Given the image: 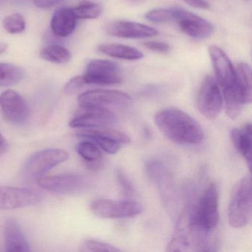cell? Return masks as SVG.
Returning <instances> with one entry per match:
<instances>
[{
    "label": "cell",
    "instance_id": "cell-1",
    "mask_svg": "<svg viewBox=\"0 0 252 252\" xmlns=\"http://www.w3.org/2000/svg\"><path fill=\"white\" fill-rule=\"evenodd\" d=\"M155 123L160 132L175 144L197 145L203 140V132L195 119L182 110L168 108L158 112Z\"/></svg>",
    "mask_w": 252,
    "mask_h": 252
},
{
    "label": "cell",
    "instance_id": "cell-2",
    "mask_svg": "<svg viewBox=\"0 0 252 252\" xmlns=\"http://www.w3.org/2000/svg\"><path fill=\"white\" fill-rule=\"evenodd\" d=\"M191 232L210 234L219 222V195L215 184H211L200 196L192 210L188 212Z\"/></svg>",
    "mask_w": 252,
    "mask_h": 252
},
{
    "label": "cell",
    "instance_id": "cell-3",
    "mask_svg": "<svg viewBox=\"0 0 252 252\" xmlns=\"http://www.w3.org/2000/svg\"><path fill=\"white\" fill-rule=\"evenodd\" d=\"M252 215V186L250 175L234 187L228 206V222L233 228L246 226Z\"/></svg>",
    "mask_w": 252,
    "mask_h": 252
},
{
    "label": "cell",
    "instance_id": "cell-4",
    "mask_svg": "<svg viewBox=\"0 0 252 252\" xmlns=\"http://www.w3.org/2000/svg\"><path fill=\"white\" fill-rule=\"evenodd\" d=\"M69 154L62 149H48L29 158L23 168V175L32 180H39L51 169L68 160Z\"/></svg>",
    "mask_w": 252,
    "mask_h": 252
},
{
    "label": "cell",
    "instance_id": "cell-5",
    "mask_svg": "<svg viewBox=\"0 0 252 252\" xmlns=\"http://www.w3.org/2000/svg\"><path fill=\"white\" fill-rule=\"evenodd\" d=\"M223 97L216 79L205 78L197 96L198 111L209 120H215L222 111Z\"/></svg>",
    "mask_w": 252,
    "mask_h": 252
},
{
    "label": "cell",
    "instance_id": "cell-6",
    "mask_svg": "<svg viewBox=\"0 0 252 252\" xmlns=\"http://www.w3.org/2000/svg\"><path fill=\"white\" fill-rule=\"evenodd\" d=\"M38 184L44 189L61 194H75L84 192L90 188L91 182L86 177L74 174L42 177Z\"/></svg>",
    "mask_w": 252,
    "mask_h": 252
},
{
    "label": "cell",
    "instance_id": "cell-7",
    "mask_svg": "<svg viewBox=\"0 0 252 252\" xmlns=\"http://www.w3.org/2000/svg\"><path fill=\"white\" fill-rule=\"evenodd\" d=\"M132 101L126 93L113 90H93L79 95L78 102L81 108H104L122 107Z\"/></svg>",
    "mask_w": 252,
    "mask_h": 252
},
{
    "label": "cell",
    "instance_id": "cell-8",
    "mask_svg": "<svg viewBox=\"0 0 252 252\" xmlns=\"http://www.w3.org/2000/svg\"><path fill=\"white\" fill-rule=\"evenodd\" d=\"M91 207L95 215L105 219L132 218L143 212L142 205L133 200L98 199L93 202Z\"/></svg>",
    "mask_w": 252,
    "mask_h": 252
},
{
    "label": "cell",
    "instance_id": "cell-9",
    "mask_svg": "<svg viewBox=\"0 0 252 252\" xmlns=\"http://www.w3.org/2000/svg\"><path fill=\"white\" fill-rule=\"evenodd\" d=\"M77 136L92 141L108 154H116L122 144H129L131 139L126 134L110 128L85 129Z\"/></svg>",
    "mask_w": 252,
    "mask_h": 252
},
{
    "label": "cell",
    "instance_id": "cell-10",
    "mask_svg": "<svg viewBox=\"0 0 252 252\" xmlns=\"http://www.w3.org/2000/svg\"><path fill=\"white\" fill-rule=\"evenodd\" d=\"M82 77L86 85H113L122 82L119 64L110 60H93Z\"/></svg>",
    "mask_w": 252,
    "mask_h": 252
},
{
    "label": "cell",
    "instance_id": "cell-11",
    "mask_svg": "<svg viewBox=\"0 0 252 252\" xmlns=\"http://www.w3.org/2000/svg\"><path fill=\"white\" fill-rule=\"evenodd\" d=\"M42 194L38 190L29 188L0 187V209L13 210L39 204Z\"/></svg>",
    "mask_w": 252,
    "mask_h": 252
},
{
    "label": "cell",
    "instance_id": "cell-12",
    "mask_svg": "<svg viewBox=\"0 0 252 252\" xmlns=\"http://www.w3.org/2000/svg\"><path fill=\"white\" fill-rule=\"evenodd\" d=\"M80 114L75 116L69 126L79 129L109 128L117 123L116 115L109 109L82 108Z\"/></svg>",
    "mask_w": 252,
    "mask_h": 252
},
{
    "label": "cell",
    "instance_id": "cell-13",
    "mask_svg": "<svg viewBox=\"0 0 252 252\" xmlns=\"http://www.w3.org/2000/svg\"><path fill=\"white\" fill-rule=\"evenodd\" d=\"M174 22L178 23L181 32L195 39L209 37L215 31L210 22L181 8L175 9Z\"/></svg>",
    "mask_w": 252,
    "mask_h": 252
},
{
    "label": "cell",
    "instance_id": "cell-14",
    "mask_svg": "<svg viewBox=\"0 0 252 252\" xmlns=\"http://www.w3.org/2000/svg\"><path fill=\"white\" fill-rule=\"evenodd\" d=\"M147 170L158 188L163 203L169 209H173L176 204V194L174 181L167 168L160 162L150 161L147 164Z\"/></svg>",
    "mask_w": 252,
    "mask_h": 252
},
{
    "label": "cell",
    "instance_id": "cell-15",
    "mask_svg": "<svg viewBox=\"0 0 252 252\" xmlns=\"http://www.w3.org/2000/svg\"><path fill=\"white\" fill-rule=\"evenodd\" d=\"M0 109L5 119L14 125L27 121L29 110L23 97L16 91L8 90L0 95Z\"/></svg>",
    "mask_w": 252,
    "mask_h": 252
},
{
    "label": "cell",
    "instance_id": "cell-16",
    "mask_svg": "<svg viewBox=\"0 0 252 252\" xmlns=\"http://www.w3.org/2000/svg\"><path fill=\"white\" fill-rule=\"evenodd\" d=\"M209 54L218 85L222 90L234 86L236 69L225 53L217 45H212L209 48Z\"/></svg>",
    "mask_w": 252,
    "mask_h": 252
},
{
    "label": "cell",
    "instance_id": "cell-17",
    "mask_svg": "<svg viewBox=\"0 0 252 252\" xmlns=\"http://www.w3.org/2000/svg\"><path fill=\"white\" fill-rule=\"evenodd\" d=\"M105 31L110 36L132 39H145L159 33L155 28L125 20L111 22L106 26Z\"/></svg>",
    "mask_w": 252,
    "mask_h": 252
},
{
    "label": "cell",
    "instance_id": "cell-18",
    "mask_svg": "<svg viewBox=\"0 0 252 252\" xmlns=\"http://www.w3.org/2000/svg\"><path fill=\"white\" fill-rule=\"evenodd\" d=\"M4 239L7 252H30L29 242L14 219L7 220L4 225Z\"/></svg>",
    "mask_w": 252,
    "mask_h": 252
},
{
    "label": "cell",
    "instance_id": "cell-19",
    "mask_svg": "<svg viewBox=\"0 0 252 252\" xmlns=\"http://www.w3.org/2000/svg\"><path fill=\"white\" fill-rule=\"evenodd\" d=\"M76 18L73 8H62L57 10L51 20V29L56 36L67 37L74 32Z\"/></svg>",
    "mask_w": 252,
    "mask_h": 252
},
{
    "label": "cell",
    "instance_id": "cell-20",
    "mask_svg": "<svg viewBox=\"0 0 252 252\" xmlns=\"http://www.w3.org/2000/svg\"><path fill=\"white\" fill-rule=\"evenodd\" d=\"M231 139L237 151L244 158L249 169L252 166V125L246 124L240 129H233Z\"/></svg>",
    "mask_w": 252,
    "mask_h": 252
},
{
    "label": "cell",
    "instance_id": "cell-21",
    "mask_svg": "<svg viewBox=\"0 0 252 252\" xmlns=\"http://www.w3.org/2000/svg\"><path fill=\"white\" fill-rule=\"evenodd\" d=\"M98 51L113 58L125 60H138L144 57L142 52L136 48L121 44L99 45Z\"/></svg>",
    "mask_w": 252,
    "mask_h": 252
},
{
    "label": "cell",
    "instance_id": "cell-22",
    "mask_svg": "<svg viewBox=\"0 0 252 252\" xmlns=\"http://www.w3.org/2000/svg\"><path fill=\"white\" fill-rule=\"evenodd\" d=\"M235 86L244 97L247 104L252 98V70L249 64L239 63L236 68Z\"/></svg>",
    "mask_w": 252,
    "mask_h": 252
},
{
    "label": "cell",
    "instance_id": "cell-23",
    "mask_svg": "<svg viewBox=\"0 0 252 252\" xmlns=\"http://www.w3.org/2000/svg\"><path fill=\"white\" fill-rule=\"evenodd\" d=\"M24 70L10 63H0V87L17 85L24 79Z\"/></svg>",
    "mask_w": 252,
    "mask_h": 252
},
{
    "label": "cell",
    "instance_id": "cell-24",
    "mask_svg": "<svg viewBox=\"0 0 252 252\" xmlns=\"http://www.w3.org/2000/svg\"><path fill=\"white\" fill-rule=\"evenodd\" d=\"M76 151L79 156L91 166H95L101 163L102 153L99 147L92 141L88 140L81 141L76 147Z\"/></svg>",
    "mask_w": 252,
    "mask_h": 252
},
{
    "label": "cell",
    "instance_id": "cell-25",
    "mask_svg": "<svg viewBox=\"0 0 252 252\" xmlns=\"http://www.w3.org/2000/svg\"><path fill=\"white\" fill-rule=\"evenodd\" d=\"M40 56L43 60L55 64H66L71 60L68 50L60 45H51L41 50Z\"/></svg>",
    "mask_w": 252,
    "mask_h": 252
},
{
    "label": "cell",
    "instance_id": "cell-26",
    "mask_svg": "<svg viewBox=\"0 0 252 252\" xmlns=\"http://www.w3.org/2000/svg\"><path fill=\"white\" fill-rule=\"evenodd\" d=\"M76 18L79 20H94L98 18L102 14V7L98 3L84 2L73 8Z\"/></svg>",
    "mask_w": 252,
    "mask_h": 252
},
{
    "label": "cell",
    "instance_id": "cell-27",
    "mask_svg": "<svg viewBox=\"0 0 252 252\" xmlns=\"http://www.w3.org/2000/svg\"><path fill=\"white\" fill-rule=\"evenodd\" d=\"M176 8H156L146 14L148 21L153 23H164L174 21Z\"/></svg>",
    "mask_w": 252,
    "mask_h": 252
},
{
    "label": "cell",
    "instance_id": "cell-28",
    "mask_svg": "<svg viewBox=\"0 0 252 252\" xmlns=\"http://www.w3.org/2000/svg\"><path fill=\"white\" fill-rule=\"evenodd\" d=\"M3 27L8 33H20L26 29V20L21 14H11L4 19Z\"/></svg>",
    "mask_w": 252,
    "mask_h": 252
},
{
    "label": "cell",
    "instance_id": "cell-29",
    "mask_svg": "<svg viewBox=\"0 0 252 252\" xmlns=\"http://www.w3.org/2000/svg\"><path fill=\"white\" fill-rule=\"evenodd\" d=\"M82 252H120L116 246L94 239H87L81 245Z\"/></svg>",
    "mask_w": 252,
    "mask_h": 252
},
{
    "label": "cell",
    "instance_id": "cell-30",
    "mask_svg": "<svg viewBox=\"0 0 252 252\" xmlns=\"http://www.w3.org/2000/svg\"><path fill=\"white\" fill-rule=\"evenodd\" d=\"M85 85H86V84L82 76H76L66 84L64 91L67 95H73L79 92Z\"/></svg>",
    "mask_w": 252,
    "mask_h": 252
},
{
    "label": "cell",
    "instance_id": "cell-31",
    "mask_svg": "<svg viewBox=\"0 0 252 252\" xmlns=\"http://www.w3.org/2000/svg\"><path fill=\"white\" fill-rule=\"evenodd\" d=\"M117 179L119 181V185L122 189V192L126 197H130L134 194V188L132 187L130 181L128 179L127 177L122 172V171H118Z\"/></svg>",
    "mask_w": 252,
    "mask_h": 252
},
{
    "label": "cell",
    "instance_id": "cell-32",
    "mask_svg": "<svg viewBox=\"0 0 252 252\" xmlns=\"http://www.w3.org/2000/svg\"><path fill=\"white\" fill-rule=\"evenodd\" d=\"M144 45L150 51L161 53V54L169 52V50H170V46L165 42H153V41H152V42H146Z\"/></svg>",
    "mask_w": 252,
    "mask_h": 252
},
{
    "label": "cell",
    "instance_id": "cell-33",
    "mask_svg": "<svg viewBox=\"0 0 252 252\" xmlns=\"http://www.w3.org/2000/svg\"><path fill=\"white\" fill-rule=\"evenodd\" d=\"M33 3L39 8L48 9L61 3L63 0H33Z\"/></svg>",
    "mask_w": 252,
    "mask_h": 252
},
{
    "label": "cell",
    "instance_id": "cell-34",
    "mask_svg": "<svg viewBox=\"0 0 252 252\" xmlns=\"http://www.w3.org/2000/svg\"><path fill=\"white\" fill-rule=\"evenodd\" d=\"M184 1L190 6L194 8H200V9H209L210 8V5L206 0H184Z\"/></svg>",
    "mask_w": 252,
    "mask_h": 252
},
{
    "label": "cell",
    "instance_id": "cell-35",
    "mask_svg": "<svg viewBox=\"0 0 252 252\" xmlns=\"http://www.w3.org/2000/svg\"><path fill=\"white\" fill-rule=\"evenodd\" d=\"M8 147H9V144L8 141L0 132V156L5 154L8 151Z\"/></svg>",
    "mask_w": 252,
    "mask_h": 252
},
{
    "label": "cell",
    "instance_id": "cell-36",
    "mask_svg": "<svg viewBox=\"0 0 252 252\" xmlns=\"http://www.w3.org/2000/svg\"><path fill=\"white\" fill-rule=\"evenodd\" d=\"M8 49V45L4 42H0V54L5 52Z\"/></svg>",
    "mask_w": 252,
    "mask_h": 252
}]
</instances>
